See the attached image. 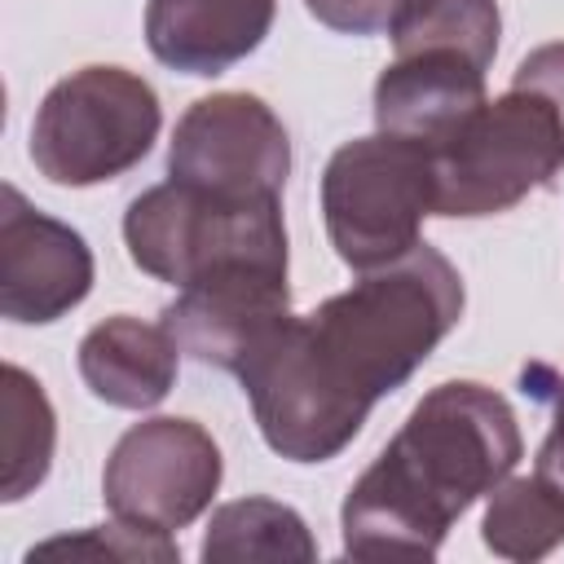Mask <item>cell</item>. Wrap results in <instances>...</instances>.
I'll return each instance as SVG.
<instances>
[{
	"label": "cell",
	"instance_id": "obj_1",
	"mask_svg": "<svg viewBox=\"0 0 564 564\" xmlns=\"http://www.w3.org/2000/svg\"><path fill=\"white\" fill-rule=\"evenodd\" d=\"M463 317V278L427 242L366 269L348 291L273 326L238 379L273 454L335 458L383 392H397Z\"/></svg>",
	"mask_w": 564,
	"mask_h": 564
},
{
	"label": "cell",
	"instance_id": "obj_2",
	"mask_svg": "<svg viewBox=\"0 0 564 564\" xmlns=\"http://www.w3.org/2000/svg\"><path fill=\"white\" fill-rule=\"evenodd\" d=\"M520 458V427L485 383L432 388L344 498V551L357 560L436 555L449 524Z\"/></svg>",
	"mask_w": 564,
	"mask_h": 564
},
{
	"label": "cell",
	"instance_id": "obj_3",
	"mask_svg": "<svg viewBox=\"0 0 564 564\" xmlns=\"http://www.w3.org/2000/svg\"><path fill=\"white\" fill-rule=\"evenodd\" d=\"M322 216L335 256L366 273L419 247L423 216H436L432 145L375 132L339 145L322 172Z\"/></svg>",
	"mask_w": 564,
	"mask_h": 564
},
{
	"label": "cell",
	"instance_id": "obj_4",
	"mask_svg": "<svg viewBox=\"0 0 564 564\" xmlns=\"http://www.w3.org/2000/svg\"><path fill=\"white\" fill-rule=\"evenodd\" d=\"M436 216H494L564 172V119L529 88L476 106L432 145Z\"/></svg>",
	"mask_w": 564,
	"mask_h": 564
},
{
	"label": "cell",
	"instance_id": "obj_5",
	"mask_svg": "<svg viewBox=\"0 0 564 564\" xmlns=\"http://www.w3.org/2000/svg\"><path fill=\"white\" fill-rule=\"evenodd\" d=\"M123 238L132 264L172 286H189L207 269L238 260L286 264L278 198H216L172 176L132 198Z\"/></svg>",
	"mask_w": 564,
	"mask_h": 564
},
{
	"label": "cell",
	"instance_id": "obj_6",
	"mask_svg": "<svg viewBox=\"0 0 564 564\" xmlns=\"http://www.w3.org/2000/svg\"><path fill=\"white\" fill-rule=\"evenodd\" d=\"M154 88L123 66H84L48 88L31 123V159L53 185H97L137 167L159 137Z\"/></svg>",
	"mask_w": 564,
	"mask_h": 564
},
{
	"label": "cell",
	"instance_id": "obj_7",
	"mask_svg": "<svg viewBox=\"0 0 564 564\" xmlns=\"http://www.w3.org/2000/svg\"><path fill=\"white\" fill-rule=\"evenodd\" d=\"M220 485V449L194 419H145L128 427L101 476L115 520L141 529H185L198 520Z\"/></svg>",
	"mask_w": 564,
	"mask_h": 564
},
{
	"label": "cell",
	"instance_id": "obj_8",
	"mask_svg": "<svg viewBox=\"0 0 564 564\" xmlns=\"http://www.w3.org/2000/svg\"><path fill=\"white\" fill-rule=\"evenodd\" d=\"M286 172V128L251 93L198 97L172 132L167 176L216 198H278Z\"/></svg>",
	"mask_w": 564,
	"mask_h": 564
},
{
	"label": "cell",
	"instance_id": "obj_9",
	"mask_svg": "<svg viewBox=\"0 0 564 564\" xmlns=\"http://www.w3.org/2000/svg\"><path fill=\"white\" fill-rule=\"evenodd\" d=\"M291 317L286 264H220L181 286V295L163 308V326L176 348L216 370H242L251 348Z\"/></svg>",
	"mask_w": 564,
	"mask_h": 564
},
{
	"label": "cell",
	"instance_id": "obj_10",
	"mask_svg": "<svg viewBox=\"0 0 564 564\" xmlns=\"http://www.w3.org/2000/svg\"><path fill=\"white\" fill-rule=\"evenodd\" d=\"M93 286L88 242L35 212L13 185L0 189V313L9 322H53Z\"/></svg>",
	"mask_w": 564,
	"mask_h": 564
},
{
	"label": "cell",
	"instance_id": "obj_11",
	"mask_svg": "<svg viewBox=\"0 0 564 564\" xmlns=\"http://www.w3.org/2000/svg\"><path fill=\"white\" fill-rule=\"evenodd\" d=\"M476 106H485V66L458 48L397 53L375 84V123L423 145L454 132Z\"/></svg>",
	"mask_w": 564,
	"mask_h": 564
},
{
	"label": "cell",
	"instance_id": "obj_12",
	"mask_svg": "<svg viewBox=\"0 0 564 564\" xmlns=\"http://www.w3.org/2000/svg\"><path fill=\"white\" fill-rule=\"evenodd\" d=\"M273 26V0H150L145 44L150 53L185 75H220Z\"/></svg>",
	"mask_w": 564,
	"mask_h": 564
},
{
	"label": "cell",
	"instance_id": "obj_13",
	"mask_svg": "<svg viewBox=\"0 0 564 564\" xmlns=\"http://www.w3.org/2000/svg\"><path fill=\"white\" fill-rule=\"evenodd\" d=\"M176 339L159 322L141 317H106L93 326L79 344V375L88 392L119 410H150L159 405L176 383Z\"/></svg>",
	"mask_w": 564,
	"mask_h": 564
},
{
	"label": "cell",
	"instance_id": "obj_14",
	"mask_svg": "<svg viewBox=\"0 0 564 564\" xmlns=\"http://www.w3.org/2000/svg\"><path fill=\"white\" fill-rule=\"evenodd\" d=\"M53 405L44 388L22 370L4 366L0 375V489L4 502H18L31 494L53 463Z\"/></svg>",
	"mask_w": 564,
	"mask_h": 564
},
{
	"label": "cell",
	"instance_id": "obj_15",
	"mask_svg": "<svg viewBox=\"0 0 564 564\" xmlns=\"http://www.w3.org/2000/svg\"><path fill=\"white\" fill-rule=\"evenodd\" d=\"M317 546L304 520L273 498H238L225 502L203 538L207 564H238V560H313Z\"/></svg>",
	"mask_w": 564,
	"mask_h": 564
},
{
	"label": "cell",
	"instance_id": "obj_16",
	"mask_svg": "<svg viewBox=\"0 0 564 564\" xmlns=\"http://www.w3.org/2000/svg\"><path fill=\"white\" fill-rule=\"evenodd\" d=\"M564 542V494L542 476L502 480L485 507V546L502 560H542Z\"/></svg>",
	"mask_w": 564,
	"mask_h": 564
},
{
	"label": "cell",
	"instance_id": "obj_17",
	"mask_svg": "<svg viewBox=\"0 0 564 564\" xmlns=\"http://www.w3.org/2000/svg\"><path fill=\"white\" fill-rule=\"evenodd\" d=\"M498 31H502V18L494 0H405L397 22L388 26L392 53L458 48L485 70L498 53Z\"/></svg>",
	"mask_w": 564,
	"mask_h": 564
},
{
	"label": "cell",
	"instance_id": "obj_18",
	"mask_svg": "<svg viewBox=\"0 0 564 564\" xmlns=\"http://www.w3.org/2000/svg\"><path fill=\"white\" fill-rule=\"evenodd\" d=\"M35 555H110V560H176V542L159 529H141V524H101L88 529L84 538H53L44 546H35L26 560Z\"/></svg>",
	"mask_w": 564,
	"mask_h": 564
},
{
	"label": "cell",
	"instance_id": "obj_19",
	"mask_svg": "<svg viewBox=\"0 0 564 564\" xmlns=\"http://www.w3.org/2000/svg\"><path fill=\"white\" fill-rule=\"evenodd\" d=\"M308 13L339 35H379L397 22L405 0H304Z\"/></svg>",
	"mask_w": 564,
	"mask_h": 564
},
{
	"label": "cell",
	"instance_id": "obj_20",
	"mask_svg": "<svg viewBox=\"0 0 564 564\" xmlns=\"http://www.w3.org/2000/svg\"><path fill=\"white\" fill-rule=\"evenodd\" d=\"M511 88H529V93L546 97V101L555 106V115L564 119V40L533 48V53L516 66Z\"/></svg>",
	"mask_w": 564,
	"mask_h": 564
},
{
	"label": "cell",
	"instance_id": "obj_21",
	"mask_svg": "<svg viewBox=\"0 0 564 564\" xmlns=\"http://www.w3.org/2000/svg\"><path fill=\"white\" fill-rule=\"evenodd\" d=\"M538 471L564 494V383H560V392H555L551 432H546V441H542V449H538Z\"/></svg>",
	"mask_w": 564,
	"mask_h": 564
}]
</instances>
